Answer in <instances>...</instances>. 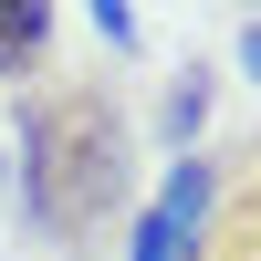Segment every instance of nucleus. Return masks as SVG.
<instances>
[{
    "label": "nucleus",
    "instance_id": "1",
    "mask_svg": "<svg viewBox=\"0 0 261 261\" xmlns=\"http://www.w3.org/2000/svg\"><path fill=\"white\" fill-rule=\"evenodd\" d=\"M11 188L21 220L53 261H84L115 220H136V105H125V73L84 63V73H53L42 63L11 94Z\"/></svg>",
    "mask_w": 261,
    "mask_h": 261
},
{
    "label": "nucleus",
    "instance_id": "2",
    "mask_svg": "<svg viewBox=\"0 0 261 261\" xmlns=\"http://www.w3.org/2000/svg\"><path fill=\"white\" fill-rule=\"evenodd\" d=\"M241 178H251V136H230V146H199V157H167L157 199L125 220V261H199L209 220H220V199H230Z\"/></svg>",
    "mask_w": 261,
    "mask_h": 261
},
{
    "label": "nucleus",
    "instance_id": "3",
    "mask_svg": "<svg viewBox=\"0 0 261 261\" xmlns=\"http://www.w3.org/2000/svg\"><path fill=\"white\" fill-rule=\"evenodd\" d=\"M53 32H63V11H42V0H0V84H11V94L42 73Z\"/></svg>",
    "mask_w": 261,
    "mask_h": 261
},
{
    "label": "nucleus",
    "instance_id": "4",
    "mask_svg": "<svg viewBox=\"0 0 261 261\" xmlns=\"http://www.w3.org/2000/svg\"><path fill=\"white\" fill-rule=\"evenodd\" d=\"M209 105H220L209 63H178V73H167V115H157V146H167V157H199V125H209Z\"/></svg>",
    "mask_w": 261,
    "mask_h": 261
},
{
    "label": "nucleus",
    "instance_id": "5",
    "mask_svg": "<svg viewBox=\"0 0 261 261\" xmlns=\"http://www.w3.org/2000/svg\"><path fill=\"white\" fill-rule=\"evenodd\" d=\"M199 261H261V178H241V188L220 199V220H209Z\"/></svg>",
    "mask_w": 261,
    "mask_h": 261
},
{
    "label": "nucleus",
    "instance_id": "6",
    "mask_svg": "<svg viewBox=\"0 0 261 261\" xmlns=\"http://www.w3.org/2000/svg\"><path fill=\"white\" fill-rule=\"evenodd\" d=\"M84 21H94V42H105V53H146V21L125 11V0H94Z\"/></svg>",
    "mask_w": 261,
    "mask_h": 261
}]
</instances>
